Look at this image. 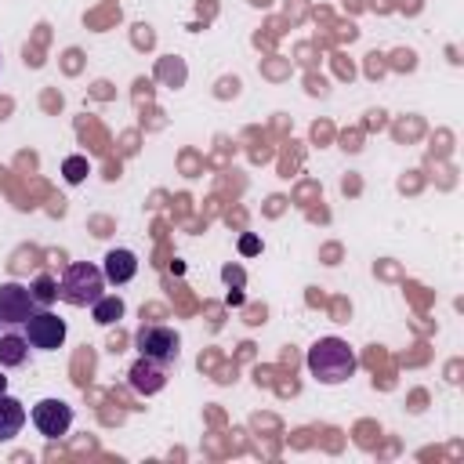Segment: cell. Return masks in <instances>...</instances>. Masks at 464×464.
Instances as JSON below:
<instances>
[{"label":"cell","mask_w":464,"mask_h":464,"mask_svg":"<svg viewBox=\"0 0 464 464\" xmlns=\"http://www.w3.org/2000/svg\"><path fill=\"white\" fill-rule=\"evenodd\" d=\"M304 362H308V373H312L319 384H344V381L359 370V359H355L352 344L341 341V337H319V341L308 348Z\"/></svg>","instance_id":"obj_1"},{"label":"cell","mask_w":464,"mask_h":464,"mask_svg":"<svg viewBox=\"0 0 464 464\" xmlns=\"http://www.w3.org/2000/svg\"><path fill=\"white\" fill-rule=\"evenodd\" d=\"M105 294V276L91 261H72L58 279V297L72 308H91Z\"/></svg>","instance_id":"obj_2"},{"label":"cell","mask_w":464,"mask_h":464,"mask_svg":"<svg viewBox=\"0 0 464 464\" xmlns=\"http://www.w3.org/2000/svg\"><path fill=\"white\" fill-rule=\"evenodd\" d=\"M134 348H138V355L170 366V362H178L181 337H178V330H170V326H163V323H145V326H138V334H134Z\"/></svg>","instance_id":"obj_3"},{"label":"cell","mask_w":464,"mask_h":464,"mask_svg":"<svg viewBox=\"0 0 464 464\" xmlns=\"http://www.w3.org/2000/svg\"><path fill=\"white\" fill-rule=\"evenodd\" d=\"M40 304L33 301L29 286L22 283H0V334H11V330H22L25 319L36 312Z\"/></svg>","instance_id":"obj_4"},{"label":"cell","mask_w":464,"mask_h":464,"mask_svg":"<svg viewBox=\"0 0 464 464\" xmlns=\"http://www.w3.org/2000/svg\"><path fill=\"white\" fill-rule=\"evenodd\" d=\"M22 334H25V341H29L36 352H54V348H62V341H65V319H58L51 308H36V312L25 319Z\"/></svg>","instance_id":"obj_5"},{"label":"cell","mask_w":464,"mask_h":464,"mask_svg":"<svg viewBox=\"0 0 464 464\" xmlns=\"http://www.w3.org/2000/svg\"><path fill=\"white\" fill-rule=\"evenodd\" d=\"M29 417H33V424L44 439H62L72 424V406L65 399H40Z\"/></svg>","instance_id":"obj_6"},{"label":"cell","mask_w":464,"mask_h":464,"mask_svg":"<svg viewBox=\"0 0 464 464\" xmlns=\"http://www.w3.org/2000/svg\"><path fill=\"white\" fill-rule=\"evenodd\" d=\"M127 381L138 395H156L167 388V362H156V359H145L138 355V362L127 370Z\"/></svg>","instance_id":"obj_7"},{"label":"cell","mask_w":464,"mask_h":464,"mask_svg":"<svg viewBox=\"0 0 464 464\" xmlns=\"http://www.w3.org/2000/svg\"><path fill=\"white\" fill-rule=\"evenodd\" d=\"M102 276H105V283H112V286L130 283V279L138 276V257H134V250H123V246L109 250V254H105V265H102Z\"/></svg>","instance_id":"obj_8"},{"label":"cell","mask_w":464,"mask_h":464,"mask_svg":"<svg viewBox=\"0 0 464 464\" xmlns=\"http://www.w3.org/2000/svg\"><path fill=\"white\" fill-rule=\"evenodd\" d=\"M22 424H25V406L14 395L0 392V442H11L22 431Z\"/></svg>","instance_id":"obj_9"},{"label":"cell","mask_w":464,"mask_h":464,"mask_svg":"<svg viewBox=\"0 0 464 464\" xmlns=\"http://www.w3.org/2000/svg\"><path fill=\"white\" fill-rule=\"evenodd\" d=\"M29 352L33 344L25 341L22 330H11V334H0V366H25L29 362Z\"/></svg>","instance_id":"obj_10"},{"label":"cell","mask_w":464,"mask_h":464,"mask_svg":"<svg viewBox=\"0 0 464 464\" xmlns=\"http://www.w3.org/2000/svg\"><path fill=\"white\" fill-rule=\"evenodd\" d=\"M91 315H94L98 326H112V323L123 319V301H120L116 294H102V297L91 304Z\"/></svg>","instance_id":"obj_11"},{"label":"cell","mask_w":464,"mask_h":464,"mask_svg":"<svg viewBox=\"0 0 464 464\" xmlns=\"http://www.w3.org/2000/svg\"><path fill=\"white\" fill-rule=\"evenodd\" d=\"M29 294H33V301H36L40 308H47V304L58 297V279L47 276V272H40V276L29 283Z\"/></svg>","instance_id":"obj_12"},{"label":"cell","mask_w":464,"mask_h":464,"mask_svg":"<svg viewBox=\"0 0 464 464\" xmlns=\"http://www.w3.org/2000/svg\"><path fill=\"white\" fill-rule=\"evenodd\" d=\"M62 174H65L69 185H80V181L87 178V160H83V156H69V160L62 163Z\"/></svg>","instance_id":"obj_13"},{"label":"cell","mask_w":464,"mask_h":464,"mask_svg":"<svg viewBox=\"0 0 464 464\" xmlns=\"http://www.w3.org/2000/svg\"><path fill=\"white\" fill-rule=\"evenodd\" d=\"M257 250H261V239L257 236H239V254L243 257H254Z\"/></svg>","instance_id":"obj_14"},{"label":"cell","mask_w":464,"mask_h":464,"mask_svg":"<svg viewBox=\"0 0 464 464\" xmlns=\"http://www.w3.org/2000/svg\"><path fill=\"white\" fill-rule=\"evenodd\" d=\"M0 392H7V377L4 373H0Z\"/></svg>","instance_id":"obj_15"}]
</instances>
